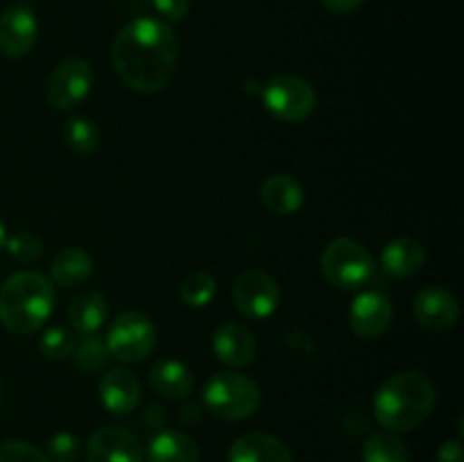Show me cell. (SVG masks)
<instances>
[{"instance_id":"1","label":"cell","mask_w":464,"mask_h":462,"mask_svg":"<svg viewBox=\"0 0 464 462\" xmlns=\"http://www.w3.org/2000/svg\"><path fill=\"white\" fill-rule=\"evenodd\" d=\"M179 43L168 23L159 18H134L116 34L111 62L127 89L152 95L166 89L175 75Z\"/></svg>"},{"instance_id":"2","label":"cell","mask_w":464,"mask_h":462,"mask_svg":"<svg viewBox=\"0 0 464 462\" xmlns=\"http://www.w3.org/2000/svg\"><path fill=\"white\" fill-rule=\"evenodd\" d=\"M438 392L429 376L420 371H399L383 380L374 394V415L390 433L415 430L433 415Z\"/></svg>"},{"instance_id":"3","label":"cell","mask_w":464,"mask_h":462,"mask_svg":"<svg viewBox=\"0 0 464 462\" xmlns=\"http://www.w3.org/2000/svg\"><path fill=\"white\" fill-rule=\"evenodd\" d=\"M54 284L50 276L23 270L0 285V322L14 335H30L50 320Z\"/></svg>"},{"instance_id":"4","label":"cell","mask_w":464,"mask_h":462,"mask_svg":"<svg viewBox=\"0 0 464 462\" xmlns=\"http://www.w3.org/2000/svg\"><path fill=\"white\" fill-rule=\"evenodd\" d=\"M204 406L213 417L225 421H243L261 406V388L240 371H218L204 385Z\"/></svg>"},{"instance_id":"5","label":"cell","mask_w":464,"mask_h":462,"mask_svg":"<svg viewBox=\"0 0 464 462\" xmlns=\"http://www.w3.org/2000/svg\"><path fill=\"white\" fill-rule=\"evenodd\" d=\"M320 267L324 279L344 293L365 288L376 272L370 249L353 238L331 240L322 252Z\"/></svg>"},{"instance_id":"6","label":"cell","mask_w":464,"mask_h":462,"mask_svg":"<svg viewBox=\"0 0 464 462\" xmlns=\"http://www.w3.org/2000/svg\"><path fill=\"white\" fill-rule=\"evenodd\" d=\"M159 331L154 322L140 311H125L111 322L107 333L109 356L116 361L134 365L145 361L157 347Z\"/></svg>"},{"instance_id":"7","label":"cell","mask_w":464,"mask_h":462,"mask_svg":"<svg viewBox=\"0 0 464 462\" xmlns=\"http://www.w3.org/2000/svg\"><path fill=\"white\" fill-rule=\"evenodd\" d=\"M263 104L281 122H302L315 111L317 93L299 75H276L263 86Z\"/></svg>"},{"instance_id":"8","label":"cell","mask_w":464,"mask_h":462,"mask_svg":"<svg viewBox=\"0 0 464 462\" xmlns=\"http://www.w3.org/2000/svg\"><path fill=\"white\" fill-rule=\"evenodd\" d=\"M91 86H93V71L86 59H62L45 82V100L57 111H71L82 100H86Z\"/></svg>"},{"instance_id":"9","label":"cell","mask_w":464,"mask_h":462,"mask_svg":"<svg viewBox=\"0 0 464 462\" xmlns=\"http://www.w3.org/2000/svg\"><path fill=\"white\" fill-rule=\"evenodd\" d=\"M281 288L266 270H247L236 279L234 303L247 320H266L279 308Z\"/></svg>"},{"instance_id":"10","label":"cell","mask_w":464,"mask_h":462,"mask_svg":"<svg viewBox=\"0 0 464 462\" xmlns=\"http://www.w3.org/2000/svg\"><path fill=\"white\" fill-rule=\"evenodd\" d=\"M412 315H415L417 324L421 329L442 331L453 329L460 320V303H458L456 294L444 285H426L412 299Z\"/></svg>"},{"instance_id":"11","label":"cell","mask_w":464,"mask_h":462,"mask_svg":"<svg viewBox=\"0 0 464 462\" xmlns=\"http://www.w3.org/2000/svg\"><path fill=\"white\" fill-rule=\"evenodd\" d=\"M39 39L34 9L18 3L0 14V54L7 59L25 57Z\"/></svg>"},{"instance_id":"12","label":"cell","mask_w":464,"mask_h":462,"mask_svg":"<svg viewBox=\"0 0 464 462\" xmlns=\"http://www.w3.org/2000/svg\"><path fill=\"white\" fill-rule=\"evenodd\" d=\"M392 302L379 290L361 293L349 308V326L361 340H379L392 326Z\"/></svg>"},{"instance_id":"13","label":"cell","mask_w":464,"mask_h":462,"mask_svg":"<svg viewBox=\"0 0 464 462\" xmlns=\"http://www.w3.org/2000/svg\"><path fill=\"white\" fill-rule=\"evenodd\" d=\"M89 462H143L140 444L130 430L121 426H102L86 444Z\"/></svg>"},{"instance_id":"14","label":"cell","mask_w":464,"mask_h":462,"mask_svg":"<svg viewBox=\"0 0 464 462\" xmlns=\"http://www.w3.org/2000/svg\"><path fill=\"white\" fill-rule=\"evenodd\" d=\"M213 353L222 365L240 370L256 358V338L243 322H222L213 333Z\"/></svg>"},{"instance_id":"15","label":"cell","mask_w":464,"mask_h":462,"mask_svg":"<svg viewBox=\"0 0 464 462\" xmlns=\"http://www.w3.org/2000/svg\"><path fill=\"white\" fill-rule=\"evenodd\" d=\"M140 401V383L127 367H113L100 380V403L111 415H130Z\"/></svg>"},{"instance_id":"16","label":"cell","mask_w":464,"mask_h":462,"mask_svg":"<svg viewBox=\"0 0 464 462\" xmlns=\"http://www.w3.org/2000/svg\"><path fill=\"white\" fill-rule=\"evenodd\" d=\"M227 462H295L288 444L270 433H245L231 444Z\"/></svg>"},{"instance_id":"17","label":"cell","mask_w":464,"mask_h":462,"mask_svg":"<svg viewBox=\"0 0 464 462\" xmlns=\"http://www.w3.org/2000/svg\"><path fill=\"white\" fill-rule=\"evenodd\" d=\"M426 263V249L424 245L411 236H401V238L390 240L381 252V267L385 274L394 276V279H408L421 272Z\"/></svg>"},{"instance_id":"18","label":"cell","mask_w":464,"mask_h":462,"mask_svg":"<svg viewBox=\"0 0 464 462\" xmlns=\"http://www.w3.org/2000/svg\"><path fill=\"white\" fill-rule=\"evenodd\" d=\"M261 202L275 216H295L304 207V186L293 175L276 172L261 184Z\"/></svg>"},{"instance_id":"19","label":"cell","mask_w":464,"mask_h":462,"mask_svg":"<svg viewBox=\"0 0 464 462\" xmlns=\"http://www.w3.org/2000/svg\"><path fill=\"white\" fill-rule=\"evenodd\" d=\"M109 317V303L100 290H82L68 303V322L80 335L98 333Z\"/></svg>"},{"instance_id":"20","label":"cell","mask_w":464,"mask_h":462,"mask_svg":"<svg viewBox=\"0 0 464 462\" xmlns=\"http://www.w3.org/2000/svg\"><path fill=\"white\" fill-rule=\"evenodd\" d=\"M150 385L166 399H186L195 388V376L186 362L166 358L154 362L150 370Z\"/></svg>"},{"instance_id":"21","label":"cell","mask_w":464,"mask_h":462,"mask_svg":"<svg viewBox=\"0 0 464 462\" xmlns=\"http://www.w3.org/2000/svg\"><path fill=\"white\" fill-rule=\"evenodd\" d=\"M93 274V258L82 247H66L50 263V281L62 288H77Z\"/></svg>"},{"instance_id":"22","label":"cell","mask_w":464,"mask_h":462,"mask_svg":"<svg viewBox=\"0 0 464 462\" xmlns=\"http://www.w3.org/2000/svg\"><path fill=\"white\" fill-rule=\"evenodd\" d=\"M150 462H199V447L181 430H161L148 447Z\"/></svg>"},{"instance_id":"23","label":"cell","mask_w":464,"mask_h":462,"mask_svg":"<svg viewBox=\"0 0 464 462\" xmlns=\"http://www.w3.org/2000/svg\"><path fill=\"white\" fill-rule=\"evenodd\" d=\"M111 356H109L107 340L100 333H89L82 335L75 344V351H72V362H75L77 370L82 374H98L104 367L109 365Z\"/></svg>"},{"instance_id":"24","label":"cell","mask_w":464,"mask_h":462,"mask_svg":"<svg viewBox=\"0 0 464 462\" xmlns=\"http://www.w3.org/2000/svg\"><path fill=\"white\" fill-rule=\"evenodd\" d=\"M362 462H411V453L397 435L379 430L367 438L362 447Z\"/></svg>"},{"instance_id":"25","label":"cell","mask_w":464,"mask_h":462,"mask_svg":"<svg viewBox=\"0 0 464 462\" xmlns=\"http://www.w3.org/2000/svg\"><path fill=\"white\" fill-rule=\"evenodd\" d=\"M218 293V281L211 272L198 270L190 272L179 284V297L186 306L204 308L213 302Z\"/></svg>"},{"instance_id":"26","label":"cell","mask_w":464,"mask_h":462,"mask_svg":"<svg viewBox=\"0 0 464 462\" xmlns=\"http://www.w3.org/2000/svg\"><path fill=\"white\" fill-rule=\"evenodd\" d=\"M63 136H66L68 148L82 157H89L100 148L98 125L86 116H72L63 127Z\"/></svg>"},{"instance_id":"27","label":"cell","mask_w":464,"mask_h":462,"mask_svg":"<svg viewBox=\"0 0 464 462\" xmlns=\"http://www.w3.org/2000/svg\"><path fill=\"white\" fill-rule=\"evenodd\" d=\"M77 338L72 331L63 329V326H50L44 331L39 340V349L48 361H66L75 351Z\"/></svg>"},{"instance_id":"28","label":"cell","mask_w":464,"mask_h":462,"mask_svg":"<svg viewBox=\"0 0 464 462\" xmlns=\"http://www.w3.org/2000/svg\"><path fill=\"white\" fill-rule=\"evenodd\" d=\"M5 249H7V254L14 261L34 263L39 261L41 254H44V243H41L39 236L32 234V231H16V234L7 236Z\"/></svg>"},{"instance_id":"29","label":"cell","mask_w":464,"mask_h":462,"mask_svg":"<svg viewBox=\"0 0 464 462\" xmlns=\"http://www.w3.org/2000/svg\"><path fill=\"white\" fill-rule=\"evenodd\" d=\"M45 457L48 462H75L82 453V442L72 433H57L45 444Z\"/></svg>"},{"instance_id":"30","label":"cell","mask_w":464,"mask_h":462,"mask_svg":"<svg viewBox=\"0 0 464 462\" xmlns=\"http://www.w3.org/2000/svg\"><path fill=\"white\" fill-rule=\"evenodd\" d=\"M0 462H48L39 447L23 439H7L0 444Z\"/></svg>"},{"instance_id":"31","label":"cell","mask_w":464,"mask_h":462,"mask_svg":"<svg viewBox=\"0 0 464 462\" xmlns=\"http://www.w3.org/2000/svg\"><path fill=\"white\" fill-rule=\"evenodd\" d=\"M152 3L163 18L177 23V21H181V18H186V14H188L190 3H193V0H152Z\"/></svg>"},{"instance_id":"32","label":"cell","mask_w":464,"mask_h":462,"mask_svg":"<svg viewBox=\"0 0 464 462\" xmlns=\"http://www.w3.org/2000/svg\"><path fill=\"white\" fill-rule=\"evenodd\" d=\"M435 462H464V448L460 439H447V442L438 448Z\"/></svg>"},{"instance_id":"33","label":"cell","mask_w":464,"mask_h":462,"mask_svg":"<svg viewBox=\"0 0 464 462\" xmlns=\"http://www.w3.org/2000/svg\"><path fill=\"white\" fill-rule=\"evenodd\" d=\"M362 3H365V0H322V5H324L331 14H340V16L356 12Z\"/></svg>"},{"instance_id":"34","label":"cell","mask_w":464,"mask_h":462,"mask_svg":"<svg viewBox=\"0 0 464 462\" xmlns=\"http://www.w3.org/2000/svg\"><path fill=\"white\" fill-rule=\"evenodd\" d=\"M5 240H7V229H5L3 220H0V249L5 247Z\"/></svg>"},{"instance_id":"35","label":"cell","mask_w":464,"mask_h":462,"mask_svg":"<svg viewBox=\"0 0 464 462\" xmlns=\"http://www.w3.org/2000/svg\"><path fill=\"white\" fill-rule=\"evenodd\" d=\"M0 401H3V394H0Z\"/></svg>"}]
</instances>
